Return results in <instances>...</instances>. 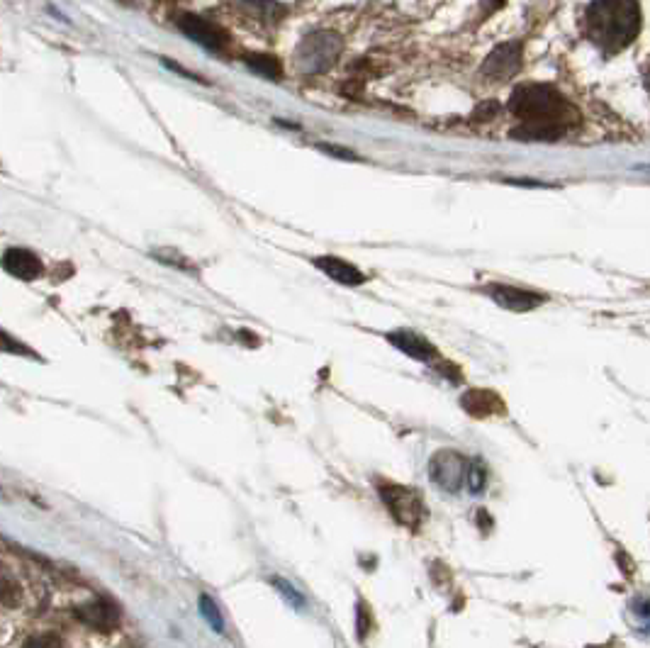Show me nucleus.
<instances>
[{
    "instance_id": "obj_6",
    "label": "nucleus",
    "mask_w": 650,
    "mask_h": 648,
    "mask_svg": "<svg viewBox=\"0 0 650 648\" xmlns=\"http://www.w3.org/2000/svg\"><path fill=\"white\" fill-rule=\"evenodd\" d=\"M431 478L446 493H458L465 478V461L461 454H453V451L434 454V458H431Z\"/></svg>"
},
{
    "instance_id": "obj_20",
    "label": "nucleus",
    "mask_w": 650,
    "mask_h": 648,
    "mask_svg": "<svg viewBox=\"0 0 650 648\" xmlns=\"http://www.w3.org/2000/svg\"><path fill=\"white\" fill-rule=\"evenodd\" d=\"M470 485H473V490H480L485 485V476H483V471H478V473H470Z\"/></svg>"
},
{
    "instance_id": "obj_4",
    "label": "nucleus",
    "mask_w": 650,
    "mask_h": 648,
    "mask_svg": "<svg viewBox=\"0 0 650 648\" xmlns=\"http://www.w3.org/2000/svg\"><path fill=\"white\" fill-rule=\"evenodd\" d=\"M176 25L183 35H188L193 42H198L200 47L207 49V52H215V54L227 52L229 35L220 25H215V22L200 18V15L183 13L176 18Z\"/></svg>"
},
{
    "instance_id": "obj_17",
    "label": "nucleus",
    "mask_w": 650,
    "mask_h": 648,
    "mask_svg": "<svg viewBox=\"0 0 650 648\" xmlns=\"http://www.w3.org/2000/svg\"><path fill=\"white\" fill-rule=\"evenodd\" d=\"M200 614H203L205 622L210 624L212 629L220 631V634H222L224 619H222V614H220V607H217L215 602H212L207 595H200Z\"/></svg>"
},
{
    "instance_id": "obj_19",
    "label": "nucleus",
    "mask_w": 650,
    "mask_h": 648,
    "mask_svg": "<svg viewBox=\"0 0 650 648\" xmlns=\"http://www.w3.org/2000/svg\"><path fill=\"white\" fill-rule=\"evenodd\" d=\"M273 583H276V585H278V588H280V590H283V597H288V600H290V602H293V605H295V607H302V605H305V600H302V597L298 595V590H295V588H290V585H288V583H285V580L276 578V580H273Z\"/></svg>"
},
{
    "instance_id": "obj_18",
    "label": "nucleus",
    "mask_w": 650,
    "mask_h": 648,
    "mask_svg": "<svg viewBox=\"0 0 650 648\" xmlns=\"http://www.w3.org/2000/svg\"><path fill=\"white\" fill-rule=\"evenodd\" d=\"M0 354H27V351H25V346H22L20 342H15L8 332H3V329H0Z\"/></svg>"
},
{
    "instance_id": "obj_3",
    "label": "nucleus",
    "mask_w": 650,
    "mask_h": 648,
    "mask_svg": "<svg viewBox=\"0 0 650 648\" xmlns=\"http://www.w3.org/2000/svg\"><path fill=\"white\" fill-rule=\"evenodd\" d=\"M341 39L334 32H312L302 39V44L295 52V64L302 74H322L339 59Z\"/></svg>"
},
{
    "instance_id": "obj_14",
    "label": "nucleus",
    "mask_w": 650,
    "mask_h": 648,
    "mask_svg": "<svg viewBox=\"0 0 650 648\" xmlns=\"http://www.w3.org/2000/svg\"><path fill=\"white\" fill-rule=\"evenodd\" d=\"M242 8L261 25H278L285 15V5H280L278 0H242Z\"/></svg>"
},
{
    "instance_id": "obj_8",
    "label": "nucleus",
    "mask_w": 650,
    "mask_h": 648,
    "mask_svg": "<svg viewBox=\"0 0 650 648\" xmlns=\"http://www.w3.org/2000/svg\"><path fill=\"white\" fill-rule=\"evenodd\" d=\"M487 295H490L497 305L504 307V310H512V312H529L543 303V295L534 293V290L502 286V283H497V286H487Z\"/></svg>"
},
{
    "instance_id": "obj_13",
    "label": "nucleus",
    "mask_w": 650,
    "mask_h": 648,
    "mask_svg": "<svg viewBox=\"0 0 650 648\" xmlns=\"http://www.w3.org/2000/svg\"><path fill=\"white\" fill-rule=\"evenodd\" d=\"M461 405L470 417H478V420L504 415V405L500 395L492 393V390H470V393L463 395Z\"/></svg>"
},
{
    "instance_id": "obj_21",
    "label": "nucleus",
    "mask_w": 650,
    "mask_h": 648,
    "mask_svg": "<svg viewBox=\"0 0 650 648\" xmlns=\"http://www.w3.org/2000/svg\"><path fill=\"white\" fill-rule=\"evenodd\" d=\"M324 152L334 154V156H341V159H356V154L353 152H346V149H336V147H322Z\"/></svg>"
},
{
    "instance_id": "obj_16",
    "label": "nucleus",
    "mask_w": 650,
    "mask_h": 648,
    "mask_svg": "<svg viewBox=\"0 0 650 648\" xmlns=\"http://www.w3.org/2000/svg\"><path fill=\"white\" fill-rule=\"evenodd\" d=\"M246 64H249L251 71H256V74L263 78H271V81H278L280 74H283L278 59L268 57V54H249V57H246Z\"/></svg>"
},
{
    "instance_id": "obj_2",
    "label": "nucleus",
    "mask_w": 650,
    "mask_h": 648,
    "mask_svg": "<svg viewBox=\"0 0 650 648\" xmlns=\"http://www.w3.org/2000/svg\"><path fill=\"white\" fill-rule=\"evenodd\" d=\"M587 35L604 54L626 49L641 30L638 0H592L585 13Z\"/></svg>"
},
{
    "instance_id": "obj_1",
    "label": "nucleus",
    "mask_w": 650,
    "mask_h": 648,
    "mask_svg": "<svg viewBox=\"0 0 650 648\" xmlns=\"http://www.w3.org/2000/svg\"><path fill=\"white\" fill-rule=\"evenodd\" d=\"M509 110L521 120L512 137L524 142H556L568 132L575 115L573 105L546 83H521L514 88Z\"/></svg>"
},
{
    "instance_id": "obj_11",
    "label": "nucleus",
    "mask_w": 650,
    "mask_h": 648,
    "mask_svg": "<svg viewBox=\"0 0 650 648\" xmlns=\"http://www.w3.org/2000/svg\"><path fill=\"white\" fill-rule=\"evenodd\" d=\"M76 617L81 619L86 627H91L95 631H103V634H110V631L117 627V619H120V614H117V607H112L110 602L93 600V602H88V605L78 607Z\"/></svg>"
},
{
    "instance_id": "obj_7",
    "label": "nucleus",
    "mask_w": 650,
    "mask_h": 648,
    "mask_svg": "<svg viewBox=\"0 0 650 648\" xmlns=\"http://www.w3.org/2000/svg\"><path fill=\"white\" fill-rule=\"evenodd\" d=\"M521 66V47L517 42L500 44L495 52L490 54L483 66V74L495 78V81H507L519 71Z\"/></svg>"
},
{
    "instance_id": "obj_9",
    "label": "nucleus",
    "mask_w": 650,
    "mask_h": 648,
    "mask_svg": "<svg viewBox=\"0 0 650 648\" xmlns=\"http://www.w3.org/2000/svg\"><path fill=\"white\" fill-rule=\"evenodd\" d=\"M0 266L10 273L13 278H20V281L32 283L42 276V261H39L37 254H32L30 249L10 247L0 259Z\"/></svg>"
},
{
    "instance_id": "obj_10",
    "label": "nucleus",
    "mask_w": 650,
    "mask_h": 648,
    "mask_svg": "<svg viewBox=\"0 0 650 648\" xmlns=\"http://www.w3.org/2000/svg\"><path fill=\"white\" fill-rule=\"evenodd\" d=\"M388 342L392 346H397L402 354H407L409 359H417V361L439 359V351H436V346H431L429 339H424L422 334L409 332V329H397V332H390Z\"/></svg>"
},
{
    "instance_id": "obj_12",
    "label": "nucleus",
    "mask_w": 650,
    "mask_h": 648,
    "mask_svg": "<svg viewBox=\"0 0 650 648\" xmlns=\"http://www.w3.org/2000/svg\"><path fill=\"white\" fill-rule=\"evenodd\" d=\"M315 266L324 273V276L341 283V286H361V283H366L363 271H358L356 266L349 264V261L339 259V256H317Z\"/></svg>"
},
{
    "instance_id": "obj_5",
    "label": "nucleus",
    "mask_w": 650,
    "mask_h": 648,
    "mask_svg": "<svg viewBox=\"0 0 650 648\" xmlns=\"http://www.w3.org/2000/svg\"><path fill=\"white\" fill-rule=\"evenodd\" d=\"M383 500L385 505L390 507V512L395 515L397 522L407 524V527L412 529L419 527V519L424 515L419 493L400 488V485H388V488H383Z\"/></svg>"
},
{
    "instance_id": "obj_15",
    "label": "nucleus",
    "mask_w": 650,
    "mask_h": 648,
    "mask_svg": "<svg viewBox=\"0 0 650 648\" xmlns=\"http://www.w3.org/2000/svg\"><path fill=\"white\" fill-rule=\"evenodd\" d=\"M22 602V583L18 573L0 561V605L3 607H18Z\"/></svg>"
}]
</instances>
